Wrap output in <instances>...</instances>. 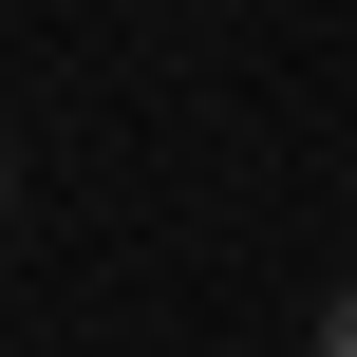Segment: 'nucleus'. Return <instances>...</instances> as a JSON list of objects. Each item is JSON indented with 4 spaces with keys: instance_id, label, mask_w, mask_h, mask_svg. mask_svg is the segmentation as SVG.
Returning <instances> with one entry per match:
<instances>
[{
    "instance_id": "obj_1",
    "label": "nucleus",
    "mask_w": 357,
    "mask_h": 357,
    "mask_svg": "<svg viewBox=\"0 0 357 357\" xmlns=\"http://www.w3.org/2000/svg\"><path fill=\"white\" fill-rule=\"evenodd\" d=\"M320 357H357V301H339V320H320Z\"/></svg>"
}]
</instances>
